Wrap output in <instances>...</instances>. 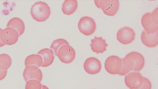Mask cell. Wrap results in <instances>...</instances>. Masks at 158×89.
<instances>
[{
	"label": "cell",
	"mask_w": 158,
	"mask_h": 89,
	"mask_svg": "<svg viewBox=\"0 0 158 89\" xmlns=\"http://www.w3.org/2000/svg\"><path fill=\"white\" fill-rule=\"evenodd\" d=\"M122 60L123 65L127 68L135 72L142 70L145 63L143 56L136 52H131Z\"/></svg>",
	"instance_id": "6da1fadb"
},
{
	"label": "cell",
	"mask_w": 158,
	"mask_h": 89,
	"mask_svg": "<svg viewBox=\"0 0 158 89\" xmlns=\"http://www.w3.org/2000/svg\"><path fill=\"white\" fill-rule=\"evenodd\" d=\"M31 13L34 20L39 22H44L50 17V7L45 2H36L31 7Z\"/></svg>",
	"instance_id": "7a4b0ae2"
},
{
	"label": "cell",
	"mask_w": 158,
	"mask_h": 89,
	"mask_svg": "<svg viewBox=\"0 0 158 89\" xmlns=\"http://www.w3.org/2000/svg\"><path fill=\"white\" fill-rule=\"evenodd\" d=\"M79 30L81 33L86 36L93 34L96 29V23L92 18L84 17L80 19L78 23Z\"/></svg>",
	"instance_id": "3957f363"
},
{
	"label": "cell",
	"mask_w": 158,
	"mask_h": 89,
	"mask_svg": "<svg viewBox=\"0 0 158 89\" xmlns=\"http://www.w3.org/2000/svg\"><path fill=\"white\" fill-rule=\"evenodd\" d=\"M75 56V50L69 44H65L61 47L57 54L60 60L65 64H69L73 61Z\"/></svg>",
	"instance_id": "277c9868"
},
{
	"label": "cell",
	"mask_w": 158,
	"mask_h": 89,
	"mask_svg": "<svg viewBox=\"0 0 158 89\" xmlns=\"http://www.w3.org/2000/svg\"><path fill=\"white\" fill-rule=\"evenodd\" d=\"M123 65L122 60L115 56L108 57L105 62V68L109 73L115 75L119 73Z\"/></svg>",
	"instance_id": "5b68a950"
},
{
	"label": "cell",
	"mask_w": 158,
	"mask_h": 89,
	"mask_svg": "<svg viewBox=\"0 0 158 89\" xmlns=\"http://www.w3.org/2000/svg\"><path fill=\"white\" fill-rule=\"evenodd\" d=\"M117 39L122 44H131L135 39V33L131 28L125 27L120 29L117 32Z\"/></svg>",
	"instance_id": "8992f818"
},
{
	"label": "cell",
	"mask_w": 158,
	"mask_h": 89,
	"mask_svg": "<svg viewBox=\"0 0 158 89\" xmlns=\"http://www.w3.org/2000/svg\"><path fill=\"white\" fill-rule=\"evenodd\" d=\"M143 78L139 73H131L125 77V83L129 89H138L142 85Z\"/></svg>",
	"instance_id": "52a82bcc"
},
{
	"label": "cell",
	"mask_w": 158,
	"mask_h": 89,
	"mask_svg": "<svg viewBox=\"0 0 158 89\" xmlns=\"http://www.w3.org/2000/svg\"><path fill=\"white\" fill-rule=\"evenodd\" d=\"M101 9L104 14L110 16L114 15L118 11L119 2L118 0H101Z\"/></svg>",
	"instance_id": "ba28073f"
},
{
	"label": "cell",
	"mask_w": 158,
	"mask_h": 89,
	"mask_svg": "<svg viewBox=\"0 0 158 89\" xmlns=\"http://www.w3.org/2000/svg\"><path fill=\"white\" fill-rule=\"evenodd\" d=\"M25 81L34 79L41 82L42 80L43 74L41 70L36 66L29 65L25 67L23 73Z\"/></svg>",
	"instance_id": "9c48e42d"
},
{
	"label": "cell",
	"mask_w": 158,
	"mask_h": 89,
	"mask_svg": "<svg viewBox=\"0 0 158 89\" xmlns=\"http://www.w3.org/2000/svg\"><path fill=\"white\" fill-rule=\"evenodd\" d=\"M84 69L89 74L93 75L99 73L101 70V62L96 58L89 57L85 62Z\"/></svg>",
	"instance_id": "30bf717a"
},
{
	"label": "cell",
	"mask_w": 158,
	"mask_h": 89,
	"mask_svg": "<svg viewBox=\"0 0 158 89\" xmlns=\"http://www.w3.org/2000/svg\"><path fill=\"white\" fill-rule=\"evenodd\" d=\"M141 23L144 31L148 34H152L158 31V24L153 22L151 18V13L144 14L141 18Z\"/></svg>",
	"instance_id": "8fae6325"
},
{
	"label": "cell",
	"mask_w": 158,
	"mask_h": 89,
	"mask_svg": "<svg viewBox=\"0 0 158 89\" xmlns=\"http://www.w3.org/2000/svg\"><path fill=\"white\" fill-rule=\"evenodd\" d=\"M141 38L143 44L149 48H153L158 44V31L152 34H148L145 31L141 33Z\"/></svg>",
	"instance_id": "7c38bea8"
},
{
	"label": "cell",
	"mask_w": 158,
	"mask_h": 89,
	"mask_svg": "<svg viewBox=\"0 0 158 89\" xmlns=\"http://www.w3.org/2000/svg\"><path fill=\"white\" fill-rule=\"evenodd\" d=\"M108 46L105 40L101 37H95L91 40L90 44L91 48L92 51L97 54L102 53L106 50Z\"/></svg>",
	"instance_id": "4fadbf2b"
},
{
	"label": "cell",
	"mask_w": 158,
	"mask_h": 89,
	"mask_svg": "<svg viewBox=\"0 0 158 89\" xmlns=\"http://www.w3.org/2000/svg\"><path fill=\"white\" fill-rule=\"evenodd\" d=\"M42 58L43 63L41 66L46 67L50 66L53 63L54 59V53L49 49H44L40 50L38 53Z\"/></svg>",
	"instance_id": "5bb4252c"
},
{
	"label": "cell",
	"mask_w": 158,
	"mask_h": 89,
	"mask_svg": "<svg viewBox=\"0 0 158 89\" xmlns=\"http://www.w3.org/2000/svg\"><path fill=\"white\" fill-rule=\"evenodd\" d=\"M7 27L15 29L18 32L19 36L23 35L25 30L24 23L21 19L17 17H14L11 19L7 23Z\"/></svg>",
	"instance_id": "9a60e30c"
},
{
	"label": "cell",
	"mask_w": 158,
	"mask_h": 89,
	"mask_svg": "<svg viewBox=\"0 0 158 89\" xmlns=\"http://www.w3.org/2000/svg\"><path fill=\"white\" fill-rule=\"evenodd\" d=\"M77 1L76 0H66L62 4V10L64 14L71 15L75 12L77 10Z\"/></svg>",
	"instance_id": "2e32d148"
},
{
	"label": "cell",
	"mask_w": 158,
	"mask_h": 89,
	"mask_svg": "<svg viewBox=\"0 0 158 89\" xmlns=\"http://www.w3.org/2000/svg\"><path fill=\"white\" fill-rule=\"evenodd\" d=\"M6 33L7 42L6 45H11L16 44L19 37L18 32L11 28H7L4 29Z\"/></svg>",
	"instance_id": "e0dca14e"
},
{
	"label": "cell",
	"mask_w": 158,
	"mask_h": 89,
	"mask_svg": "<svg viewBox=\"0 0 158 89\" xmlns=\"http://www.w3.org/2000/svg\"><path fill=\"white\" fill-rule=\"evenodd\" d=\"M43 63V60L41 56L39 54H32L28 56L25 59V66L34 65L38 67L41 66Z\"/></svg>",
	"instance_id": "ac0fdd59"
},
{
	"label": "cell",
	"mask_w": 158,
	"mask_h": 89,
	"mask_svg": "<svg viewBox=\"0 0 158 89\" xmlns=\"http://www.w3.org/2000/svg\"><path fill=\"white\" fill-rule=\"evenodd\" d=\"M11 64L12 59L8 54L0 55V70H7L11 66Z\"/></svg>",
	"instance_id": "d6986e66"
},
{
	"label": "cell",
	"mask_w": 158,
	"mask_h": 89,
	"mask_svg": "<svg viewBox=\"0 0 158 89\" xmlns=\"http://www.w3.org/2000/svg\"><path fill=\"white\" fill-rule=\"evenodd\" d=\"M69 43L65 40L63 39H59L53 41L52 43L50 48L53 51L55 55L57 56L58 50L62 46L65 44H68Z\"/></svg>",
	"instance_id": "ffe728a7"
},
{
	"label": "cell",
	"mask_w": 158,
	"mask_h": 89,
	"mask_svg": "<svg viewBox=\"0 0 158 89\" xmlns=\"http://www.w3.org/2000/svg\"><path fill=\"white\" fill-rule=\"evenodd\" d=\"M25 89H41V82L38 80L32 79L26 82Z\"/></svg>",
	"instance_id": "44dd1931"
},
{
	"label": "cell",
	"mask_w": 158,
	"mask_h": 89,
	"mask_svg": "<svg viewBox=\"0 0 158 89\" xmlns=\"http://www.w3.org/2000/svg\"><path fill=\"white\" fill-rule=\"evenodd\" d=\"M7 37L5 29H0V47L7 44Z\"/></svg>",
	"instance_id": "7402d4cb"
},
{
	"label": "cell",
	"mask_w": 158,
	"mask_h": 89,
	"mask_svg": "<svg viewBox=\"0 0 158 89\" xmlns=\"http://www.w3.org/2000/svg\"><path fill=\"white\" fill-rule=\"evenodd\" d=\"M152 84L150 80L146 78H143V83L138 89H151Z\"/></svg>",
	"instance_id": "603a6c76"
},
{
	"label": "cell",
	"mask_w": 158,
	"mask_h": 89,
	"mask_svg": "<svg viewBox=\"0 0 158 89\" xmlns=\"http://www.w3.org/2000/svg\"><path fill=\"white\" fill-rule=\"evenodd\" d=\"M151 16L152 20L156 24H158V8L156 7L153 10L152 12L151 13Z\"/></svg>",
	"instance_id": "cb8c5ba5"
},
{
	"label": "cell",
	"mask_w": 158,
	"mask_h": 89,
	"mask_svg": "<svg viewBox=\"0 0 158 89\" xmlns=\"http://www.w3.org/2000/svg\"><path fill=\"white\" fill-rule=\"evenodd\" d=\"M130 71L126 67L124 66L123 64L122 65L121 69L118 74L119 75L123 76V75H126L127 74L129 73Z\"/></svg>",
	"instance_id": "d4e9b609"
},
{
	"label": "cell",
	"mask_w": 158,
	"mask_h": 89,
	"mask_svg": "<svg viewBox=\"0 0 158 89\" xmlns=\"http://www.w3.org/2000/svg\"><path fill=\"white\" fill-rule=\"evenodd\" d=\"M7 70L2 71L0 70V81H1L5 78L6 76Z\"/></svg>",
	"instance_id": "484cf974"
},
{
	"label": "cell",
	"mask_w": 158,
	"mask_h": 89,
	"mask_svg": "<svg viewBox=\"0 0 158 89\" xmlns=\"http://www.w3.org/2000/svg\"><path fill=\"white\" fill-rule=\"evenodd\" d=\"M95 5L97 6V7H98V8L101 9L100 6V1H98V0H96L94 1Z\"/></svg>",
	"instance_id": "4316f807"
},
{
	"label": "cell",
	"mask_w": 158,
	"mask_h": 89,
	"mask_svg": "<svg viewBox=\"0 0 158 89\" xmlns=\"http://www.w3.org/2000/svg\"><path fill=\"white\" fill-rule=\"evenodd\" d=\"M41 89H49L48 87H47V86L44 85H42V88Z\"/></svg>",
	"instance_id": "83f0119b"
}]
</instances>
